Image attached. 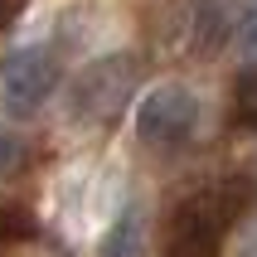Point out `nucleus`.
<instances>
[{
    "label": "nucleus",
    "mask_w": 257,
    "mask_h": 257,
    "mask_svg": "<svg viewBox=\"0 0 257 257\" xmlns=\"http://www.w3.org/2000/svg\"><path fill=\"white\" fill-rule=\"evenodd\" d=\"M247 204H252L247 175H218L209 185L189 189L165 218L160 257H218L223 233L247 214Z\"/></svg>",
    "instance_id": "1"
},
{
    "label": "nucleus",
    "mask_w": 257,
    "mask_h": 257,
    "mask_svg": "<svg viewBox=\"0 0 257 257\" xmlns=\"http://www.w3.org/2000/svg\"><path fill=\"white\" fill-rule=\"evenodd\" d=\"M141 73H146V63L136 54H126V49L92 58L68 87V116L78 126H112L126 112V102L136 97Z\"/></svg>",
    "instance_id": "2"
},
{
    "label": "nucleus",
    "mask_w": 257,
    "mask_h": 257,
    "mask_svg": "<svg viewBox=\"0 0 257 257\" xmlns=\"http://www.w3.org/2000/svg\"><path fill=\"white\" fill-rule=\"evenodd\" d=\"M63 83V63L49 44H20L0 54V102L15 121H25L58 92Z\"/></svg>",
    "instance_id": "3"
},
{
    "label": "nucleus",
    "mask_w": 257,
    "mask_h": 257,
    "mask_svg": "<svg viewBox=\"0 0 257 257\" xmlns=\"http://www.w3.org/2000/svg\"><path fill=\"white\" fill-rule=\"evenodd\" d=\"M199 131V97L180 83H160L136 102V136L151 151H180Z\"/></svg>",
    "instance_id": "4"
},
{
    "label": "nucleus",
    "mask_w": 257,
    "mask_h": 257,
    "mask_svg": "<svg viewBox=\"0 0 257 257\" xmlns=\"http://www.w3.org/2000/svg\"><path fill=\"white\" fill-rule=\"evenodd\" d=\"M233 10H238V0H194V10H189V49L199 58H214L228 44Z\"/></svg>",
    "instance_id": "5"
},
{
    "label": "nucleus",
    "mask_w": 257,
    "mask_h": 257,
    "mask_svg": "<svg viewBox=\"0 0 257 257\" xmlns=\"http://www.w3.org/2000/svg\"><path fill=\"white\" fill-rule=\"evenodd\" d=\"M141 252H146V209L136 199H126L116 209L112 228L102 233L97 257H141Z\"/></svg>",
    "instance_id": "6"
},
{
    "label": "nucleus",
    "mask_w": 257,
    "mask_h": 257,
    "mask_svg": "<svg viewBox=\"0 0 257 257\" xmlns=\"http://www.w3.org/2000/svg\"><path fill=\"white\" fill-rule=\"evenodd\" d=\"M233 126L257 131V63H247L233 83Z\"/></svg>",
    "instance_id": "7"
},
{
    "label": "nucleus",
    "mask_w": 257,
    "mask_h": 257,
    "mask_svg": "<svg viewBox=\"0 0 257 257\" xmlns=\"http://www.w3.org/2000/svg\"><path fill=\"white\" fill-rule=\"evenodd\" d=\"M228 44H233V49H243V54H257V0H238Z\"/></svg>",
    "instance_id": "8"
},
{
    "label": "nucleus",
    "mask_w": 257,
    "mask_h": 257,
    "mask_svg": "<svg viewBox=\"0 0 257 257\" xmlns=\"http://www.w3.org/2000/svg\"><path fill=\"white\" fill-rule=\"evenodd\" d=\"M25 238H34V218L25 209H15V204H0V252L25 243Z\"/></svg>",
    "instance_id": "9"
},
{
    "label": "nucleus",
    "mask_w": 257,
    "mask_h": 257,
    "mask_svg": "<svg viewBox=\"0 0 257 257\" xmlns=\"http://www.w3.org/2000/svg\"><path fill=\"white\" fill-rule=\"evenodd\" d=\"M25 156H29L25 141H15V136H0V180L20 170V165H25Z\"/></svg>",
    "instance_id": "10"
},
{
    "label": "nucleus",
    "mask_w": 257,
    "mask_h": 257,
    "mask_svg": "<svg viewBox=\"0 0 257 257\" xmlns=\"http://www.w3.org/2000/svg\"><path fill=\"white\" fill-rule=\"evenodd\" d=\"M20 10H25V0H0V34L20 20Z\"/></svg>",
    "instance_id": "11"
},
{
    "label": "nucleus",
    "mask_w": 257,
    "mask_h": 257,
    "mask_svg": "<svg viewBox=\"0 0 257 257\" xmlns=\"http://www.w3.org/2000/svg\"><path fill=\"white\" fill-rule=\"evenodd\" d=\"M238 257H257V223L238 238Z\"/></svg>",
    "instance_id": "12"
}]
</instances>
